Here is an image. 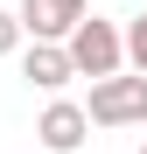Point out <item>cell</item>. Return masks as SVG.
<instances>
[{"instance_id":"3957f363","label":"cell","mask_w":147,"mask_h":154,"mask_svg":"<svg viewBox=\"0 0 147 154\" xmlns=\"http://www.w3.org/2000/svg\"><path fill=\"white\" fill-rule=\"evenodd\" d=\"M84 133H91V112L77 105V98H49L42 119H35V140H42L49 154H77V147H84Z\"/></svg>"},{"instance_id":"5b68a950","label":"cell","mask_w":147,"mask_h":154,"mask_svg":"<svg viewBox=\"0 0 147 154\" xmlns=\"http://www.w3.org/2000/svg\"><path fill=\"white\" fill-rule=\"evenodd\" d=\"M21 77H28L35 91H63L70 77H77L70 42H28V49H21Z\"/></svg>"},{"instance_id":"8992f818","label":"cell","mask_w":147,"mask_h":154,"mask_svg":"<svg viewBox=\"0 0 147 154\" xmlns=\"http://www.w3.org/2000/svg\"><path fill=\"white\" fill-rule=\"evenodd\" d=\"M126 63H133V70L147 77V14H140L133 28H126Z\"/></svg>"},{"instance_id":"277c9868","label":"cell","mask_w":147,"mask_h":154,"mask_svg":"<svg viewBox=\"0 0 147 154\" xmlns=\"http://www.w3.org/2000/svg\"><path fill=\"white\" fill-rule=\"evenodd\" d=\"M21 28H28V42H70L84 21V0H21Z\"/></svg>"},{"instance_id":"6da1fadb","label":"cell","mask_w":147,"mask_h":154,"mask_svg":"<svg viewBox=\"0 0 147 154\" xmlns=\"http://www.w3.org/2000/svg\"><path fill=\"white\" fill-rule=\"evenodd\" d=\"M91 126H147V77L140 70H119V77H98L91 98H84Z\"/></svg>"},{"instance_id":"ba28073f","label":"cell","mask_w":147,"mask_h":154,"mask_svg":"<svg viewBox=\"0 0 147 154\" xmlns=\"http://www.w3.org/2000/svg\"><path fill=\"white\" fill-rule=\"evenodd\" d=\"M140 154H147V147H140Z\"/></svg>"},{"instance_id":"7a4b0ae2","label":"cell","mask_w":147,"mask_h":154,"mask_svg":"<svg viewBox=\"0 0 147 154\" xmlns=\"http://www.w3.org/2000/svg\"><path fill=\"white\" fill-rule=\"evenodd\" d=\"M70 63H77V77H119L126 70V35L112 28V21H98V14H84L77 21V35H70Z\"/></svg>"},{"instance_id":"52a82bcc","label":"cell","mask_w":147,"mask_h":154,"mask_svg":"<svg viewBox=\"0 0 147 154\" xmlns=\"http://www.w3.org/2000/svg\"><path fill=\"white\" fill-rule=\"evenodd\" d=\"M21 42H28V28H21V14H7V7H0V56H14Z\"/></svg>"}]
</instances>
